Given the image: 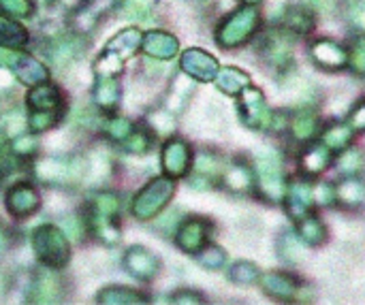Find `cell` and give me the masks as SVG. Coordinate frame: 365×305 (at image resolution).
<instances>
[{
  "label": "cell",
  "mask_w": 365,
  "mask_h": 305,
  "mask_svg": "<svg viewBox=\"0 0 365 305\" xmlns=\"http://www.w3.org/2000/svg\"><path fill=\"white\" fill-rule=\"evenodd\" d=\"M64 6H68V9H77L79 4H83V2H88V0H60Z\"/></svg>",
  "instance_id": "obj_55"
},
{
  "label": "cell",
  "mask_w": 365,
  "mask_h": 305,
  "mask_svg": "<svg viewBox=\"0 0 365 305\" xmlns=\"http://www.w3.org/2000/svg\"><path fill=\"white\" fill-rule=\"evenodd\" d=\"M38 195H36V190L32 188V186H28V184H17V186H13L9 192H6V197H4V205H6V210L13 214V216H17V218H26V216H30V214H34L36 210H38Z\"/></svg>",
  "instance_id": "obj_11"
},
{
  "label": "cell",
  "mask_w": 365,
  "mask_h": 305,
  "mask_svg": "<svg viewBox=\"0 0 365 305\" xmlns=\"http://www.w3.org/2000/svg\"><path fill=\"white\" fill-rule=\"evenodd\" d=\"M291 133L297 141H310L319 133V120L310 111H302L291 122Z\"/></svg>",
  "instance_id": "obj_28"
},
{
  "label": "cell",
  "mask_w": 365,
  "mask_h": 305,
  "mask_svg": "<svg viewBox=\"0 0 365 305\" xmlns=\"http://www.w3.org/2000/svg\"><path fill=\"white\" fill-rule=\"evenodd\" d=\"M163 169L169 177H182L188 173L190 162H192V152L190 145L182 139H171L163 148Z\"/></svg>",
  "instance_id": "obj_7"
},
{
  "label": "cell",
  "mask_w": 365,
  "mask_h": 305,
  "mask_svg": "<svg viewBox=\"0 0 365 305\" xmlns=\"http://www.w3.org/2000/svg\"><path fill=\"white\" fill-rule=\"evenodd\" d=\"M62 297V280L53 272H41L32 280V301L56 304Z\"/></svg>",
  "instance_id": "obj_15"
},
{
  "label": "cell",
  "mask_w": 365,
  "mask_h": 305,
  "mask_svg": "<svg viewBox=\"0 0 365 305\" xmlns=\"http://www.w3.org/2000/svg\"><path fill=\"white\" fill-rule=\"evenodd\" d=\"M190 94V81H186L184 75H178L173 81V88L169 92V100H167V111H182L184 103Z\"/></svg>",
  "instance_id": "obj_33"
},
{
  "label": "cell",
  "mask_w": 365,
  "mask_h": 305,
  "mask_svg": "<svg viewBox=\"0 0 365 305\" xmlns=\"http://www.w3.org/2000/svg\"><path fill=\"white\" fill-rule=\"evenodd\" d=\"M229 278H231L233 282H237V284H252V282H257L259 272H257V267H255L252 263L242 261V263H235V265L231 267Z\"/></svg>",
  "instance_id": "obj_38"
},
{
  "label": "cell",
  "mask_w": 365,
  "mask_h": 305,
  "mask_svg": "<svg viewBox=\"0 0 365 305\" xmlns=\"http://www.w3.org/2000/svg\"><path fill=\"white\" fill-rule=\"evenodd\" d=\"M6 250V237H4V233L0 231V254Z\"/></svg>",
  "instance_id": "obj_56"
},
{
  "label": "cell",
  "mask_w": 365,
  "mask_h": 305,
  "mask_svg": "<svg viewBox=\"0 0 365 305\" xmlns=\"http://www.w3.org/2000/svg\"><path fill=\"white\" fill-rule=\"evenodd\" d=\"M289 51H291V49H289V43H287L284 38H274V41H269V45H267V49H265L267 58H269L272 62H276L278 66H284V62L291 58Z\"/></svg>",
  "instance_id": "obj_41"
},
{
  "label": "cell",
  "mask_w": 365,
  "mask_h": 305,
  "mask_svg": "<svg viewBox=\"0 0 365 305\" xmlns=\"http://www.w3.org/2000/svg\"><path fill=\"white\" fill-rule=\"evenodd\" d=\"M81 49H83V43L79 38L64 36V38L53 41V45L49 47V53L47 56H49V60H51L53 66L64 68V66H71L79 58Z\"/></svg>",
  "instance_id": "obj_19"
},
{
  "label": "cell",
  "mask_w": 365,
  "mask_h": 305,
  "mask_svg": "<svg viewBox=\"0 0 365 305\" xmlns=\"http://www.w3.org/2000/svg\"><path fill=\"white\" fill-rule=\"evenodd\" d=\"M334 190H336V203L342 205V207H346V210L357 207V205H361L365 201L364 184H361L359 180H355V177L344 180V182H342L338 188H334Z\"/></svg>",
  "instance_id": "obj_23"
},
{
  "label": "cell",
  "mask_w": 365,
  "mask_h": 305,
  "mask_svg": "<svg viewBox=\"0 0 365 305\" xmlns=\"http://www.w3.org/2000/svg\"><path fill=\"white\" fill-rule=\"evenodd\" d=\"M81 229H83V224H79L77 218H71V220L66 222V227H64L66 237H71V239H77V237L81 235Z\"/></svg>",
  "instance_id": "obj_51"
},
{
  "label": "cell",
  "mask_w": 365,
  "mask_h": 305,
  "mask_svg": "<svg viewBox=\"0 0 365 305\" xmlns=\"http://www.w3.org/2000/svg\"><path fill=\"white\" fill-rule=\"evenodd\" d=\"M107 173H109V158L103 152H94L92 156H88L83 175L90 182H101Z\"/></svg>",
  "instance_id": "obj_35"
},
{
  "label": "cell",
  "mask_w": 365,
  "mask_h": 305,
  "mask_svg": "<svg viewBox=\"0 0 365 305\" xmlns=\"http://www.w3.org/2000/svg\"><path fill=\"white\" fill-rule=\"evenodd\" d=\"M244 2H246V4H259L261 0H244Z\"/></svg>",
  "instance_id": "obj_57"
},
{
  "label": "cell",
  "mask_w": 365,
  "mask_h": 305,
  "mask_svg": "<svg viewBox=\"0 0 365 305\" xmlns=\"http://www.w3.org/2000/svg\"><path fill=\"white\" fill-rule=\"evenodd\" d=\"M182 71L186 77H192L197 81H212V79H216L220 66L212 53L192 47L182 53Z\"/></svg>",
  "instance_id": "obj_6"
},
{
  "label": "cell",
  "mask_w": 365,
  "mask_h": 305,
  "mask_svg": "<svg viewBox=\"0 0 365 305\" xmlns=\"http://www.w3.org/2000/svg\"><path fill=\"white\" fill-rule=\"evenodd\" d=\"M98 301L101 304H143L145 297H141L137 291L133 289H126V286H109V289H103L101 295H98Z\"/></svg>",
  "instance_id": "obj_30"
},
{
  "label": "cell",
  "mask_w": 365,
  "mask_h": 305,
  "mask_svg": "<svg viewBox=\"0 0 365 305\" xmlns=\"http://www.w3.org/2000/svg\"><path fill=\"white\" fill-rule=\"evenodd\" d=\"M90 229L105 244H115L120 239V229L115 227V218H105L98 214H90Z\"/></svg>",
  "instance_id": "obj_31"
},
{
  "label": "cell",
  "mask_w": 365,
  "mask_h": 305,
  "mask_svg": "<svg viewBox=\"0 0 365 305\" xmlns=\"http://www.w3.org/2000/svg\"><path fill=\"white\" fill-rule=\"evenodd\" d=\"M94 103L105 111L115 109L120 105V83L113 77H98L94 86Z\"/></svg>",
  "instance_id": "obj_22"
},
{
  "label": "cell",
  "mask_w": 365,
  "mask_h": 305,
  "mask_svg": "<svg viewBox=\"0 0 365 305\" xmlns=\"http://www.w3.org/2000/svg\"><path fill=\"white\" fill-rule=\"evenodd\" d=\"M122 66H124L122 58H118L111 51H103V56L94 64V71L98 73V77H113L122 71Z\"/></svg>",
  "instance_id": "obj_36"
},
{
  "label": "cell",
  "mask_w": 365,
  "mask_h": 305,
  "mask_svg": "<svg viewBox=\"0 0 365 305\" xmlns=\"http://www.w3.org/2000/svg\"><path fill=\"white\" fill-rule=\"evenodd\" d=\"M13 150H15L17 156H30L36 150V139L34 137H28V135H19V137H15Z\"/></svg>",
  "instance_id": "obj_49"
},
{
  "label": "cell",
  "mask_w": 365,
  "mask_h": 305,
  "mask_svg": "<svg viewBox=\"0 0 365 305\" xmlns=\"http://www.w3.org/2000/svg\"><path fill=\"white\" fill-rule=\"evenodd\" d=\"M199 263L207 269H218L225 263V252L218 246H207L201 254H199Z\"/></svg>",
  "instance_id": "obj_45"
},
{
  "label": "cell",
  "mask_w": 365,
  "mask_h": 305,
  "mask_svg": "<svg viewBox=\"0 0 365 305\" xmlns=\"http://www.w3.org/2000/svg\"><path fill=\"white\" fill-rule=\"evenodd\" d=\"M261 13L255 4H246L222 19V24L216 30V41L225 49H233L244 45L259 28Z\"/></svg>",
  "instance_id": "obj_1"
},
{
  "label": "cell",
  "mask_w": 365,
  "mask_h": 305,
  "mask_svg": "<svg viewBox=\"0 0 365 305\" xmlns=\"http://www.w3.org/2000/svg\"><path fill=\"white\" fill-rule=\"evenodd\" d=\"M349 64L357 75H365V36H357L351 51H349Z\"/></svg>",
  "instance_id": "obj_40"
},
{
  "label": "cell",
  "mask_w": 365,
  "mask_h": 305,
  "mask_svg": "<svg viewBox=\"0 0 365 305\" xmlns=\"http://www.w3.org/2000/svg\"><path fill=\"white\" fill-rule=\"evenodd\" d=\"M120 212V199L113 192H98L92 199V214L105 216V218H115Z\"/></svg>",
  "instance_id": "obj_34"
},
{
  "label": "cell",
  "mask_w": 365,
  "mask_h": 305,
  "mask_svg": "<svg viewBox=\"0 0 365 305\" xmlns=\"http://www.w3.org/2000/svg\"><path fill=\"white\" fill-rule=\"evenodd\" d=\"M173 301H175V304H201L203 299H201V297H190V295L186 297V295H184V297H173Z\"/></svg>",
  "instance_id": "obj_54"
},
{
  "label": "cell",
  "mask_w": 365,
  "mask_h": 305,
  "mask_svg": "<svg viewBox=\"0 0 365 305\" xmlns=\"http://www.w3.org/2000/svg\"><path fill=\"white\" fill-rule=\"evenodd\" d=\"M312 199L314 203L319 205H329V203H336V190L327 184H319V186H312Z\"/></svg>",
  "instance_id": "obj_48"
},
{
  "label": "cell",
  "mask_w": 365,
  "mask_h": 305,
  "mask_svg": "<svg viewBox=\"0 0 365 305\" xmlns=\"http://www.w3.org/2000/svg\"><path fill=\"white\" fill-rule=\"evenodd\" d=\"M252 171L244 165V162H235L231 165V169L225 173V184L229 190H235V192H246L252 188Z\"/></svg>",
  "instance_id": "obj_27"
},
{
  "label": "cell",
  "mask_w": 365,
  "mask_h": 305,
  "mask_svg": "<svg viewBox=\"0 0 365 305\" xmlns=\"http://www.w3.org/2000/svg\"><path fill=\"white\" fill-rule=\"evenodd\" d=\"M124 267L137 280H152V278H156V274L160 269V263H158L156 254L150 252L148 248L133 246L124 254Z\"/></svg>",
  "instance_id": "obj_8"
},
{
  "label": "cell",
  "mask_w": 365,
  "mask_h": 305,
  "mask_svg": "<svg viewBox=\"0 0 365 305\" xmlns=\"http://www.w3.org/2000/svg\"><path fill=\"white\" fill-rule=\"evenodd\" d=\"M60 118V111H41V113H30V128L34 133H45L49 130Z\"/></svg>",
  "instance_id": "obj_42"
},
{
  "label": "cell",
  "mask_w": 365,
  "mask_h": 305,
  "mask_svg": "<svg viewBox=\"0 0 365 305\" xmlns=\"http://www.w3.org/2000/svg\"><path fill=\"white\" fill-rule=\"evenodd\" d=\"M359 6H361V9H353V11H351V19H353L355 24H359V26H365V0H361Z\"/></svg>",
  "instance_id": "obj_52"
},
{
  "label": "cell",
  "mask_w": 365,
  "mask_h": 305,
  "mask_svg": "<svg viewBox=\"0 0 365 305\" xmlns=\"http://www.w3.org/2000/svg\"><path fill=\"white\" fill-rule=\"evenodd\" d=\"M287 207H289V214L293 218H304L308 212H310V205L314 203L312 199V186L306 184V182H293L289 188H287Z\"/></svg>",
  "instance_id": "obj_18"
},
{
  "label": "cell",
  "mask_w": 365,
  "mask_h": 305,
  "mask_svg": "<svg viewBox=\"0 0 365 305\" xmlns=\"http://www.w3.org/2000/svg\"><path fill=\"white\" fill-rule=\"evenodd\" d=\"M36 177L47 184H68L83 177L86 162L68 158V156H45L34 167Z\"/></svg>",
  "instance_id": "obj_4"
},
{
  "label": "cell",
  "mask_w": 365,
  "mask_h": 305,
  "mask_svg": "<svg viewBox=\"0 0 365 305\" xmlns=\"http://www.w3.org/2000/svg\"><path fill=\"white\" fill-rule=\"evenodd\" d=\"M297 233H299L302 242H306L310 246H319L327 239V229H325L323 220L312 214H306L304 218H299Z\"/></svg>",
  "instance_id": "obj_25"
},
{
  "label": "cell",
  "mask_w": 365,
  "mask_h": 305,
  "mask_svg": "<svg viewBox=\"0 0 365 305\" xmlns=\"http://www.w3.org/2000/svg\"><path fill=\"white\" fill-rule=\"evenodd\" d=\"M312 60L327 71H338L349 64V51L329 38H321L312 45Z\"/></svg>",
  "instance_id": "obj_12"
},
{
  "label": "cell",
  "mask_w": 365,
  "mask_h": 305,
  "mask_svg": "<svg viewBox=\"0 0 365 305\" xmlns=\"http://www.w3.org/2000/svg\"><path fill=\"white\" fill-rule=\"evenodd\" d=\"M32 250H34L36 259L43 265H47L49 269L64 267L68 263V254H71L66 235L60 229H56L53 224H41L34 229Z\"/></svg>",
  "instance_id": "obj_2"
},
{
  "label": "cell",
  "mask_w": 365,
  "mask_h": 305,
  "mask_svg": "<svg viewBox=\"0 0 365 305\" xmlns=\"http://www.w3.org/2000/svg\"><path fill=\"white\" fill-rule=\"evenodd\" d=\"M0 6L13 17H30L34 13L32 0H0Z\"/></svg>",
  "instance_id": "obj_44"
},
{
  "label": "cell",
  "mask_w": 365,
  "mask_h": 305,
  "mask_svg": "<svg viewBox=\"0 0 365 305\" xmlns=\"http://www.w3.org/2000/svg\"><path fill=\"white\" fill-rule=\"evenodd\" d=\"M141 41H143V36L137 28H124L105 45V51H111L118 58L128 60L130 56L137 53V49L141 47Z\"/></svg>",
  "instance_id": "obj_20"
},
{
  "label": "cell",
  "mask_w": 365,
  "mask_h": 305,
  "mask_svg": "<svg viewBox=\"0 0 365 305\" xmlns=\"http://www.w3.org/2000/svg\"><path fill=\"white\" fill-rule=\"evenodd\" d=\"M349 124H351L353 130H365V100H361V103L353 109V113H351V118H349Z\"/></svg>",
  "instance_id": "obj_50"
},
{
  "label": "cell",
  "mask_w": 365,
  "mask_h": 305,
  "mask_svg": "<svg viewBox=\"0 0 365 305\" xmlns=\"http://www.w3.org/2000/svg\"><path fill=\"white\" fill-rule=\"evenodd\" d=\"M28 107L30 113H41V111H60L62 109V92L53 83H36L28 92Z\"/></svg>",
  "instance_id": "obj_13"
},
{
  "label": "cell",
  "mask_w": 365,
  "mask_h": 305,
  "mask_svg": "<svg viewBox=\"0 0 365 305\" xmlns=\"http://www.w3.org/2000/svg\"><path fill=\"white\" fill-rule=\"evenodd\" d=\"M240 96H242L240 98V113H242L244 124L250 126V128H265V126H269L272 115H269V109H267L263 92L248 86Z\"/></svg>",
  "instance_id": "obj_5"
},
{
  "label": "cell",
  "mask_w": 365,
  "mask_h": 305,
  "mask_svg": "<svg viewBox=\"0 0 365 305\" xmlns=\"http://www.w3.org/2000/svg\"><path fill=\"white\" fill-rule=\"evenodd\" d=\"M0 130H2L6 137H15V135L21 130V115H19V111H11V113L2 115Z\"/></svg>",
  "instance_id": "obj_47"
},
{
  "label": "cell",
  "mask_w": 365,
  "mask_h": 305,
  "mask_svg": "<svg viewBox=\"0 0 365 305\" xmlns=\"http://www.w3.org/2000/svg\"><path fill=\"white\" fill-rule=\"evenodd\" d=\"M11 86H13V75L6 68L0 66V90L2 88H11Z\"/></svg>",
  "instance_id": "obj_53"
},
{
  "label": "cell",
  "mask_w": 365,
  "mask_h": 305,
  "mask_svg": "<svg viewBox=\"0 0 365 305\" xmlns=\"http://www.w3.org/2000/svg\"><path fill=\"white\" fill-rule=\"evenodd\" d=\"M11 68H13L15 77L26 86H36V83H43L47 79V68L38 60H34L32 56H28L24 51L17 53Z\"/></svg>",
  "instance_id": "obj_16"
},
{
  "label": "cell",
  "mask_w": 365,
  "mask_h": 305,
  "mask_svg": "<svg viewBox=\"0 0 365 305\" xmlns=\"http://www.w3.org/2000/svg\"><path fill=\"white\" fill-rule=\"evenodd\" d=\"M261 284H263L267 295H272L276 299H282V301H291L299 293V282L295 278L287 276V274H276V272L265 274L261 278Z\"/></svg>",
  "instance_id": "obj_17"
},
{
  "label": "cell",
  "mask_w": 365,
  "mask_h": 305,
  "mask_svg": "<svg viewBox=\"0 0 365 305\" xmlns=\"http://www.w3.org/2000/svg\"><path fill=\"white\" fill-rule=\"evenodd\" d=\"M133 133V124L124 118H113L105 124V135L113 141H124Z\"/></svg>",
  "instance_id": "obj_39"
},
{
  "label": "cell",
  "mask_w": 365,
  "mask_h": 305,
  "mask_svg": "<svg viewBox=\"0 0 365 305\" xmlns=\"http://www.w3.org/2000/svg\"><path fill=\"white\" fill-rule=\"evenodd\" d=\"M216 86L218 90H222L225 94H231V96H237L242 94L248 86H250V77L235 68V66H227V68H220L218 75H216Z\"/></svg>",
  "instance_id": "obj_21"
},
{
  "label": "cell",
  "mask_w": 365,
  "mask_h": 305,
  "mask_svg": "<svg viewBox=\"0 0 365 305\" xmlns=\"http://www.w3.org/2000/svg\"><path fill=\"white\" fill-rule=\"evenodd\" d=\"M338 167H340L342 173H346V175L357 173V171L361 169V154H359V152H346V154H342L340 160H338Z\"/></svg>",
  "instance_id": "obj_46"
},
{
  "label": "cell",
  "mask_w": 365,
  "mask_h": 305,
  "mask_svg": "<svg viewBox=\"0 0 365 305\" xmlns=\"http://www.w3.org/2000/svg\"><path fill=\"white\" fill-rule=\"evenodd\" d=\"M28 41V32L15 19L0 15V45H21Z\"/></svg>",
  "instance_id": "obj_32"
},
{
  "label": "cell",
  "mask_w": 365,
  "mask_h": 305,
  "mask_svg": "<svg viewBox=\"0 0 365 305\" xmlns=\"http://www.w3.org/2000/svg\"><path fill=\"white\" fill-rule=\"evenodd\" d=\"M259 188H261L263 197L274 203L282 201V197L287 195L284 177H282V171H280V165L276 158H263L259 162Z\"/></svg>",
  "instance_id": "obj_9"
},
{
  "label": "cell",
  "mask_w": 365,
  "mask_h": 305,
  "mask_svg": "<svg viewBox=\"0 0 365 305\" xmlns=\"http://www.w3.org/2000/svg\"><path fill=\"white\" fill-rule=\"evenodd\" d=\"M207 233H210V227L203 218H190L182 222V227L178 229L175 242L184 252L199 254L207 244Z\"/></svg>",
  "instance_id": "obj_10"
},
{
  "label": "cell",
  "mask_w": 365,
  "mask_h": 305,
  "mask_svg": "<svg viewBox=\"0 0 365 305\" xmlns=\"http://www.w3.org/2000/svg\"><path fill=\"white\" fill-rule=\"evenodd\" d=\"M351 139H353V128H351V124H334V126H329V128L325 130V135H323V145L329 148V150H334V152H340V150L349 148Z\"/></svg>",
  "instance_id": "obj_29"
},
{
  "label": "cell",
  "mask_w": 365,
  "mask_h": 305,
  "mask_svg": "<svg viewBox=\"0 0 365 305\" xmlns=\"http://www.w3.org/2000/svg\"><path fill=\"white\" fill-rule=\"evenodd\" d=\"M122 148H124L128 154L141 156V154H145V152L152 148V139H150V135H145L143 130H133V133L122 141Z\"/></svg>",
  "instance_id": "obj_37"
},
{
  "label": "cell",
  "mask_w": 365,
  "mask_h": 305,
  "mask_svg": "<svg viewBox=\"0 0 365 305\" xmlns=\"http://www.w3.org/2000/svg\"><path fill=\"white\" fill-rule=\"evenodd\" d=\"M141 47L143 51L154 58V60H171L178 49H180V43L173 34L169 32H163V30H152L143 36L141 41Z\"/></svg>",
  "instance_id": "obj_14"
},
{
  "label": "cell",
  "mask_w": 365,
  "mask_h": 305,
  "mask_svg": "<svg viewBox=\"0 0 365 305\" xmlns=\"http://www.w3.org/2000/svg\"><path fill=\"white\" fill-rule=\"evenodd\" d=\"M299 165H302L304 173H308V175H319V173H323V171L331 165V150L325 148V145H314V148H310V150L302 156Z\"/></svg>",
  "instance_id": "obj_24"
},
{
  "label": "cell",
  "mask_w": 365,
  "mask_h": 305,
  "mask_svg": "<svg viewBox=\"0 0 365 305\" xmlns=\"http://www.w3.org/2000/svg\"><path fill=\"white\" fill-rule=\"evenodd\" d=\"M150 124H152V128H154V133L156 135H169L171 130H173V115H171V111H167V109H158V111H154L152 115H150Z\"/></svg>",
  "instance_id": "obj_43"
},
{
  "label": "cell",
  "mask_w": 365,
  "mask_h": 305,
  "mask_svg": "<svg viewBox=\"0 0 365 305\" xmlns=\"http://www.w3.org/2000/svg\"><path fill=\"white\" fill-rule=\"evenodd\" d=\"M284 26L295 34H308L314 28V15L306 6H289L284 11Z\"/></svg>",
  "instance_id": "obj_26"
},
{
  "label": "cell",
  "mask_w": 365,
  "mask_h": 305,
  "mask_svg": "<svg viewBox=\"0 0 365 305\" xmlns=\"http://www.w3.org/2000/svg\"><path fill=\"white\" fill-rule=\"evenodd\" d=\"M175 192L173 177H156L148 186H143L137 197L133 199V214L139 220H152L156 214L165 210V205L171 201Z\"/></svg>",
  "instance_id": "obj_3"
}]
</instances>
